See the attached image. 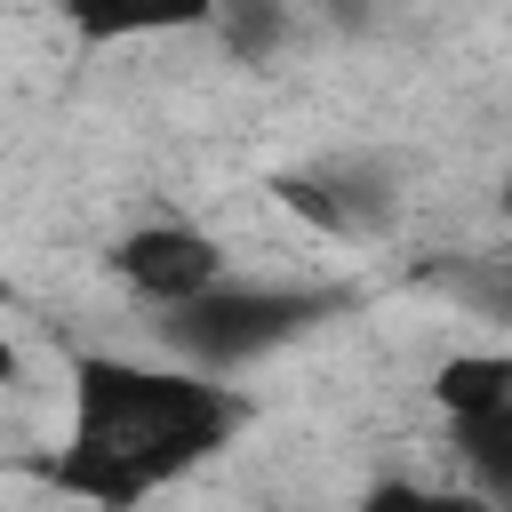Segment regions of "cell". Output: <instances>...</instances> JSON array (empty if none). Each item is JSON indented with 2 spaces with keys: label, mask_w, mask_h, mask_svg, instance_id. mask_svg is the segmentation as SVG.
I'll return each mask as SVG.
<instances>
[{
  "label": "cell",
  "mask_w": 512,
  "mask_h": 512,
  "mask_svg": "<svg viewBox=\"0 0 512 512\" xmlns=\"http://www.w3.org/2000/svg\"><path fill=\"white\" fill-rule=\"evenodd\" d=\"M248 416L256 400L216 368L80 352L64 376V440L32 472L96 512H136L208 456H224L248 432Z\"/></svg>",
  "instance_id": "obj_1"
},
{
  "label": "cell",
  "mask_w": 512,
  "mask_h": 512,
  "mask_svg": "<svg viewBox=\"0 0 512 512\" xmlns=\"http://www.w3.org/2000/svg\"><path fill=\"white\" fill-rule=\"evenodd\" d=\"M320 312H328V296H312V288L216 280L208 296H192V304L160 312V344H168L176 360H192V368L232 376V368H248V360H264V352H280L288 336H304Z\"/></svg>",
  "instance_id": "obj_2"
},
{
  "label": "cell",
  "mask_w": 512,
  "mask_h": 512,
  "mask_svg": "<svg viewBox=\"0 0 512 512\" xmlns=\"http://www.w3.org/2000/svg\"><path fill=\"white\" fill-rule=\"evenodd\" d=\"M112 280L136 296V304H152V312H176V304H192V296H208L216 280H232V256H224V240L208 232V224H184V216H152V224H128L120 240H112Z\"/></svg>",
  "instance_id": "obj_3"
},
{
  "label": "cell",
  "mask_w": 512,
  "mask_h": 512,
  "mask_svg": "<svg viewBox=\"0 0 512 512\" xmlns=\"http://www.w3.org/2000/svg\"><path fill=\"white\" fill-rule=\"evenodd\" d=\"M64 32L80 48H120V40H168V32H208L216 0H56Z\"/></svg>",
  "instance_id": "obj_4"
},
{
  "label": "cell",
  "mask_w": 512,
  "mask_h": 512,
  "mask_svg": "<svg viewBox=\"0 0 512 512\" xmlns=\"http://www.w3.org/2000/svg\"><path fill=\"white\" fill-rule=\"evenodd\" d=\"M432 400H440V416H448V424H472V416L504 408V400H512V352H504V344L448 352V360L432 368Z\"/></svg>",
  "instance_id": "obj_5"
},
{
  "label": "cell",
  "mask_w": 512,
  "mask_h": 512,
  "mask_svg": "<svg viewBox=\"0 0 512 512\" xmlns=\"http://www.w3.org/2000/svg\"><path fill=\"white\" fill-rule=\"evenodd\" d=\"M456 432V472L480 504H512V400L472 416V424H448Z\"/></svg>",
  "instance_id": "obj_6"
},
{
  "label": "cell",
  "mask_w": 512,
  "mask_h": 512,
  "mask_svg": "<svg viewBox=\"0 0 512 512\" xmlns=\"http://www.w3.org/2000/svg\"><path fill=\"white\" fill-rule=\"evenodd\" d=\"M208 32H216V48L232 64H272L296 40V16H288V0H216Z\"/></svg>",
  "instance_id": "obj_7"
},
{
  "label": "cell",
  "mask_w": 512,
  "mask_h": 512,
  "mask_svg": "<svg viewBox=\"0 0 512 512\" xmlns=\"http://www.w3.org/2000/svg\"><path fill=\"white\" fill-rule=\"evenodd\" d=\"M344 512H488L472 488H432V480H408V472H392V480H376V488H360Z\"/></svg>",
  "instance_id": "obj_8"
},
{
  "label": "cell",
  "mask_w": 512,
  "mask_h": 512,
  "mask_svg": "<svg viewBox=\"0 0 512 512\" xmlns=\"http://www.w3.org/2000/svg\"><path fill=\"white\" fill-rule=\"evenodd\" d=\"M272 200H280L288 216H304L312 232H328V240H352V216H344V200H336V184H328L320 168H296V176H280V184H272Z\"/></svg>",
  "instance_id": "obj_9"
},
{
  "label": "cell",
  "mask_w": 512,
  "mask_h": 512,
  "mask_svg": "<svg viewBox=\"0 0 512 512\" xmlns=\"http://www.w3.org/2000/svg\"><path fill=\"white\" fill-rule=\"evenodd\" d=\"M16 384H24V352H16V336L0 328V400H8Z\"/></svg>",
  "instance_id": "obj_10"
}]
</instances>
